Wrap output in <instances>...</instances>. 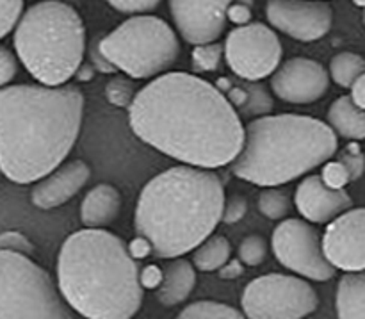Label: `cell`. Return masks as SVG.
<instances>
[{
    "instance_id": "6da1fadb",
    "label": "cell",
    "mask_w": 365,
    "mask_h": 319,
    "mask_svg": "<svg viewBox=\"0 0 365 319\" xmlns=\"http://www.w3.org/2000/svg\"><path fill=\"white\" fill-rule=\"evenodd\" d=\"M128 123L164 156L209 170L234 163L245 145L234 103L212 82L184 71L163 74L139 89Z\"/></svg>"
},
{
    "instance_id": "7a4b0ae2",
    "label": "cell",
    "mask_w": 365,
    "mask_h": 319,
    "mask_svg": "<svg viewBox=\"0 0 365 319\" xmlns=\"http://www.w3.org/2000/svg\"><path fill=\"white\" fill-rule=\"evenodd\" d=\"M84 93L73 84L0 88V171L34 184L64 163L77 143Z\"/></svg>"
},
{
    "instance_id": "3957f363",
    "label": "cell",
    "mask_w": 365,
    "mask_h": 319,
    "mask_svg": "<svg viewBox=\"0 0 365 319\" xmlns=\"http://www.w3.org/2000/svg\"><path fill=\"white\" fill-rule=\"evenodd\" d=\"M223 181L209 168L180 164L153 177L139 193L135 234L148 238L153 255L177 259L195 252L223 221Z\"/></svg>"
},
{
    "instance_id": "277c9868",
    "label": "cell",
    "mask_w": 365,
    "mask_h": 319,
    "mask_svg": "<svg viewBox=\"0 0 365 319\" xmlns=\"http://www.w3.org/2000/svg\"><path fill=\"white\" fill-rule=\"evenodd\" d=\"M57 285L73 313L89 319H130L143 305L139 266L127 245L103 228H84L64 239Z\"/></svg>"
},
{
    "instance_id": "5b68a950",
    "label": "cell",
    "mask_w": 365,
    "mask_h": 319,
    "mask_svg": "<svg viewBox=\"0 0 365 319\" xmlns=\"http://www.w3.org/2000/svg\"><path fill=\"white\" fill-rule=\"evenodd\" d=\"M339 148L330 123L305 114H269L245 127V145L232 163L237 178L277 188L323 166Z\"/></svg>"
},
{
    "instance_id": "8992f818",
    "label": "cell",
    "mask_w": 365,
    "mask_h": 319,
    "mask_svg": "<svg viewBox=\"0 0 365 319\" xmlns=\"http://www.w3.org/2000/svg\"><path fill=\"white\" fill-rule=\"evenodd\" d=\"M13 41L18 59L39 84L63 86L84 61V21L70 4L43 0L21 14Z\"/></svg>"
},
{
    "instance_id": "52a82bcc",
    "label": "cell",
    "mask_w": 365,
    "mask_h": 319,
    "mask_svg": "<svg viewBox=\"0 0 365 319\" xmlns=\"http://www.w3.org/2000/svg\"><path fill=\"white\" fill-rule=\"evenodd\" d=\"M100 52L130 79L159 77L177 63L180 41L163 18L135 14L98 41Z\"/></svg>"
},
{
    "instance_id": "ba28073f",
    "label": "cell",
    "mask_w": 365,
    "mask_h": 319,
    "mask_svg": "<svg viewBox=\"0 0 365 319\" xmlns=\"http://www.w3.org/2000/svg\"><path fill=\"white\" fill-rule=\"evenodd\" d=\"M73 309L48 271L29 255L0 250V319H70Z\"/></svg>"
},
{
    "instance_id": "9c48e42d",
    "label": "cell",
    "mask_w": 365,
    "mask_h": 319,
    "mask_svg": "<svg viewBox=\"0 0 365 319\" xmlns=\"http://www.w3.org/2000/svg\"><path fill=\"white\" fill-rule=\"evenodd\" d=\"M319 296L307 280L269 273L250 282L242 291V313L250 319H302L317 310Z\"/></svg>"
},
{
    "instance_id": "30bf717a",
    "label": "cell",
    "mask_w": 365,
    "mask_h": 319,
    "mask_svg": "<svg viewBox=\"0 0 365 319\" xmlns=\"http://www.w3.org/2000/svg\"><path fill=\"white\" fill-rule=\"evenodd\" d=\"M271 246L278 263L299 277L314 282H328L335 277L337 268L324 255L323 239L310 221L284 220L274 228Z\"/></svg>"
},
{
    "instance_id": "8fae6325",
    "label": "cell",
    "mask_w": 365,
    "mask_h": 319,
    "mask_svg": "<svg viewBox=\"0 0 365 319\" xmlns=\"http://www.w3.org/2000/svg\"><path fill=\"white\" fill-rule=\"evenodd\" d=\"M223 45L228 68L242 81H262L273 75L284 56L277 32L260 21L235 27Z\"/></svg>"
},
{
    "instance_id": "7c38bea8",
    "label": "cell",
    "mask_w": 365,
    "mask_h": 319,
    "mask_svg": "<svg viewBox=\"0 0 365 319\" xmlns=\"http://www.w3.org/2000/svg\"><path fill=\"white\" fill-rule=\"evenodd\" d=\"M266 18L277 31L310 43L330 32L334 9L327 0H267Z\"/></svg>"
},
{
    "instance_id": "4fadbf2b",
    "label": "cell",
    "mask_w": 365,
    "mask_h": 319,
    "mask_svg": "<svg viewBox=\"0 0 365 319\" xmlns=\"http://www.w3.org/2000/svg\"><path fill=\"white\" fill-rule=\"evenodd\" d=\"M323 250L337 270H365V207L344 211L328 223Z\"/></svg>"
},
{
    "instance_id": "5bb4252c",
    "label": "cell",
    "mask_w": 365,
    "mask_h": 319,
    "mask_svg": "<svg viewBox=\"0 0 365 319\" xmlns=\"http://www.w3.org/2000/svg\"><path fill=\"white\" fill-rule=\"evenodd\" d=\"M330 88V74L317 61L292 57L277 68L271 89L287 103H312L323 98Z\"/></svg>"
},
{
    "instance_id": "9a60e30c",
    "label": "cell",
    "mask_w": 365,
    "mask_h": 319,
    "mask_svg": "<svg viewBox=\"0 0 365 319\" xmlns=\"http://www.w3.org/2000/svg\"><path fill=\"white\" fill-rule=\"evenodd\" d=\"M232 0H170L171 16L182 38L191 45L221 38Z\"/></svg>"
},
{
    "instance_id": "2e32d148",
    "label": "cell",
    "mask_w": 365,
    "mask_h": 319,
    "mask_svg": "<svg viewBox=\"0 0 365 319\" xmlns=\"http://www.w3.org/2000/svg\"><path fill=\"white\" fill-rule=\"evenodd\" d=\"M298 213L310 223H330L331 220L351 209L353 200L344 189H334L321 175H309L303 178L294 193Z\"/></svg>"
},
{
    "instance_id": "e0dca14e",
    "label": "cell",
    "mask_w": 365,
    "mask_h": 319,
    "mask_svg": "<svg viewBox=\"0 0 365 319\" xmlns=\"http://www.w3.org/2000/svg\"><path fill=\"white\" fill-rule=\"evenodd\" d=\"M91 177V170L81 159L63 163L59 168L36 182L31 191V202L38 209L50 211L70 202Z\"/></svg>"
},
{
    "instance_id": "ac0fdd59",
    "label": "cell",
    "mask_w": 365,
    "mask_h": 319,
    "mask_svg": "<svg viewBox=\"0 0 365 319\" xmlns=\"http://www.w3.org/2000/svg\"><path fill=\"white\" fill-rule=\"evenodd\" d=\"M121 211V195L113 184L95 186L81 203V221L89 228H102L118 220Z\"/></svg>"
},
{
    "instance_id": "d6986e66",
    "label": "cell",
    "mask_w": 365,
    "mask_h": 319,
    "mask_svg": "<svg viewBox=\"0 0 365 319\" xmlns=\"http://www.w3.org/2000/svg\"><path fill=\"white\" fill-rule=\"evenodd\" d=\"M196 285V268L189 260L177 257L164 268L163 284L157 288V300L164 307L180 305Z\"/></svg>"
},
{
    "instance_id": "ffe728a7",
    "label": "cell",
    "mask_w": 365,
    "mask_h": 319,
    "mask_svg": "<svg viewBox=\"0 0 365 319\" xmlns=\"http://www.w3.org/2000/svg\"><path fill=\"white\" fill-rule=\"evenodd\" d=\"M328 123L341 138L360 141L365 139V109L353 102L351 95L335 100L328 111Z\"/></svg>"
},
{
    "instance_id": "44dd1931",
    "label": "cell",
    "mask_w": 365,
    "mask_h": 319,
    "mask_svg": "<svg viewBox=\"0 0 365 319\" xmlns=\"http://www.w3.org/2000/svg\"><path fill=\"white\" fill-rule=\"evenodd\" d=\"M335 309L341 319H365V270L348 271L341 278Z\"/></svg>"
},
{
    "instance_id": "7402d4cb",
    "label": "cell",
    "mask_w": 365,
    "mask_h": 319,
    "mask_svg": "<svg viewBox=\"0 0 365 319\" xmlns=\"http://www.w3.org/2000/svg\"><path fill=\"white\" fill-rule=\"evenodd\" d=\"M232 245L225 236H210L192 253V264L198 271L210 273L223 268L230 260Z\"/></svg>"
},
{
    "instance_id": "603a6c76",
    "label": "cell",
    "mask_w": 365,
    "mask_h": 319,
    "mask_svg": "<svg viewBox=\"0 0 365 319\" xmlns=\"http://www.w3.org/2000/svg\"><path fill=\"white\" fill-rule=\"evenodd\" d=\"M365 74V59L355 52H341L331 57L330 77L341 88H351L356 79Z\"/></svg>"
},
{
    "instance_id": "cb8c5ba5",
    "label": "cell",
    "mask_w": 365,
    "mask_h": 319,
    "mask_svg": "<svg viewBox=\"0 0 365 319\" xmlns=\"http://www.w3.org/2000/svg\"><path fill=\"white\" fill-rule=\"evenodd\" d=\"M180 319H239L245 318V313L227 305V303L212 302V300H202L195 302L191 305L184 307L180 314Z\"/></svg>"
},
{
    "instance_id": "d4e9b609",
    "label": "cell",
    "mask_w": 365,
    "mask_h": 319,
    "mask_svg": "<svg viewBox=\"0 0 365 319\" xmlns=\"http://www.w3.org/2000/svg\"><path fill=\"white\" fill-rule=\"evenodd\" d=\"M242 88L246 89V102L239 107L242 114L248 116H266L273 109V96L269 95V89L259 81H245Z\"/></svg>"
},
{
    "instance_id": "484cf974",
    "label": "cell",
    "mask_w": 365,
    "mask_h": 319,
    "mask_svg": "<svg viewBox=\"0 0 365 319\" xmlns=\"http://www.w3.org/2000/svg\"><path fill=\"white\" fill-rule=\"evenodd\" d=\"M259 211L267 220H284L291 213V200L277 188H266L259 195Z\"/></svg>"
},
{
    "instance_id": "4316f807",
    "label": "cell",
    "mask_w": 365,
    "mask_h": 319,
    "mask_svg": "<svg viewBox=\"0 0 365 319\" xmlns=\"http://www.w3.org/2000/svg\"><path fill=\"white\" fill-rule=\"evenodd\" d=\"M225 57V45L221 43H202V45H195L191 56L192 70L196 74H207V71H214L220 68L221 61Z\"/></svg>"
},
{
    "instance_id": "83f0119b",
    "label": "cell",
    "mask_w": 365,
    "mask_h": 319,
    "mask_svg": "<svg viewBox=\"0 0 365 319\" xmlns=\"http://www.w3.org/2000/svg\"><path fill=\"white\" fill-rule=\"evenodd\" d=\"M267 252H269L267 239L260 234L248 236L239 245V259L246 266H260L266 260Z\"/></svg>"
},
{
    "instance_id": "f1b7e54d",
    "label": "cell",
    "mask_w": 365,
    "mask_h": 319,
    "mask_svg": "<svg viewBox=\"0 0 365 319\" xmlns=\"http://www.w3.org/2000/svg\"><path fill=\"white\" fill-rule=\"evenodd\" d=\"M135 89L132 81L125 77H114L113 81L107 82L106 96L113 106L116 107H130L132 100L135 96Z\"/></svg>"
},
{
    "instance_id": "f546056e",
    "label": "cell",
    "mask_w": 365,
    "mask_h": 319,
    "mask_svg": "<svg viewBox=\"0 0 365 319\" xmlns=\"http://www.w3.org/2000/svg\"><path fill=\"white\" fill-rule=\"evenodd\" d=\"M339 161L346 166L351 182L359 181V178L364 175L365 153L362 152V146H360L356 141H351L348 146H344V148L341 150V153H339Z\"/></svg>"
},
{
    "instance_id": "4dcf8cb0",
    "label": "cell",
    "mask_w": 365,
    "mask_h": 319,
    "mask_svg": "<svg viewBox=\"0 0 365 319\" xmlns=\"http://www.w3.org/2000/svg\"><path fill=\"white\" fill-rule=\"evenodd\" d=\"M24 14V0H0V39L16 29Z\"/></svg>"
},
{
    "instance_id": "1f68e13d",
    "label": "cell",
    "mask_w": 365,
    "mask_h": 319,
    "mask_svg": "<svg viewBox=\"0 0 365 319\" xmlns=\"http://www.w3.org/2000/svg\"><path fill=\"white\" fill-rule=\"evenodd\" d=\"M321 177L334 189H344L351 182L348 170H346V166L339 159L327 161L323 166V171H321Z\"/></svg>"
},
{
    "instance_id": "d6a6232c",
    "label": "cell",
    "mask_w": 365,
    "mask_h": 319,
    "mask_svg": "<svg viewBox=\"0 0 365 319\" xmlns=\"http://www.w3.org/2000/svg\"><path fill=\"white\" fill-rule=\"evenodd\" d=\"M0 250H11V252H20L25 253V255H31L34 252V245L21 232L6 231L0 232Z\"/></svg>"
},
{
    "instance_id": "836d02e7",
    "label": "cell",
    "mask_w": 365,
    "mask_h": 319,
    "mask_svg": "<svg viewBox=\"0 0 365 319\" xmlns=\"http://www.w3.org/2000/svg\"><path fill=\"white\" fill-rule=\"evenodd\" d=\"M248 213V200L242 195H232L230 198L225 200L223 209V223L235 225L242 220Z\"/></svg>"
},
{
    "instance_id": "e575fe53",
    "label": "cell",
    "mask_w": 365,
    "mask_h": 319,
    "mask_svg": "<svg viewBox=\"0 0 365 319\" xmlns=\"http://www.w3.org/2000/svg\"><path fill=\"white\" fill-rule=\"evenodd\" d=\"M109 6L125 14H138V13H148V11L155 9L160 4V0H107Z\"/></svg>"
},
{
    "instance_id": "d590c367",
    "label": "cell",
    "mask_w": 365,
    "mask_h": 319,
    "mask_svg": "<svg viewBox=\"0 0 365 319\" xmlns=\"http://www.w3.org/2000/svg\"><path fill=\"white\" fill-rule=\"evenodd\" d=\"M18 56H14L9 49L0 45V88L9 84L18 74Z\"/></svg>"
},
{
    "instance_id": "8d00e7d4",
    "label": "cell",
    "mask_w": 365,
    "mask_h": 319,
    "mask_svg": "<svg viewBox=\"0 0 365 319\" xmlns=\"http://www.w3.org/2000/svg\"><path fill=\"white\" fill-rule=\"evenodd\" d=\"M164 278V270H160L155 264H148L143 270H139V280H141V285L145 289H150V291H157L160 284H163Z\"/></svg>"
},
{
    "instance_id": "74e56055",
    "label": "cell",
    "mask_w": 365,
    "mask_h": 319,
    "mask_svg": "<svg viewBox=\"0 0 365 319\" xmlns=\"http://www.w3.org/2000/svg\"><path fill=\"white\" fill-rule=\"evenodd\" d=\"M127 248H128V252H130V255L134 257L135 260L146 259V257L153 255L152 241H150L148 238H145V236H141V234H135V238L132 239L130 243H128Z\"/></svg>"
},
{
    "instance_id": "f35d334b",
    "label": "cell",
    "mask_w": 365,
    "mask_h": 319,
    "mask_svg": "<svg viewBox=\"0 0 365 319\" xmlns=\"http://www.w3.org/2000/svg\"><path fill=\"white\" fill-rule=\"evenodd\" d=\"M217 273H220V277L223 278V280H234V278H239L242 273H245V268H242L241 259L239 260L230 259L223 268L217 270Z\"/></svg>"
},
{
    "instance_id": "ab89813d",
    "label": "cell",
    "mask_w": 365,
    "mask_h": 319,
    "mask_svg": "<svg viewBox=\"0 0 365 319\" xmlns=\"http://www.w3.org/2000/svg\"><path fill=\"white\" fill-rule=\"evenodd\" d=\"M91 61H93V64H95L96 70L103 71V74H110V71L116 70V68H114L113 64H110L109 61L106 59V56H103V54L100 52L98 43H95V46H93V50H91Z\"/></svg>"
},
{
    "instance_id": "60d3db41",
    "label": "cell",
    "mask_w": 365,
    "mask_h": 319,
    "mask_svg": "<svg viewBox=\"0 0 365 319\" xmlns=\"http://www.w3.org/2000/svg\"><path fill=\"white\" fill-rule=\"evenodd\" d=\"M351 98L356 106L365 109V74L360 75L355 84L351 86Z\"/></svg>"
},
{
    "instance_id": "b9f144b4",
    "label": "cell",
    "mask_w": 365,
    "mask_h": 319,
    "mask_svg": "<svg viewBox=\"0 0 365 319\" xmlns=\"http://www.w3.org/2000/svg\"><path fill=\"white\" fill-rule=\"evenodd\" d=\"M250 9L245 6H230V9H228V18H230L232 21H235L237 25H245L248 24L250 20Z\"/></svg>"
},
{
    "instance_id": "7bdbcfd3",
    "label": "cell",
    "mask_w": 365,
    "mask_h": 319,
    "mask_svg": "<svg viewBox=\"0 0 365 319\" xmlns=\"http://www.w3.org/2000/svg\"><path fill=\"white\" fill-rule=\"evenodd\" d=\"M75 75H78V79H81V81H88V79L93 77V66H89V64H84V66L78 68L77 74H75Z\"/></svg>"
},
{
    "instance_id": "ee69618b",
    "label": "cell",
    "mask_w": 365,
    "mask_h": 319,
    "mask_svg": "<svg viewBox=\"0 0 365 319\" xmlns=\"http://www.w3.org/2000/svg\"><path fill=\"white\" fill-rule=\"evenodd\" d=\"M356 4H359V6H364L365 7V0H355Z\"/></svg>"
},
{
    "instance_id": "f6af8a7d",
    "label": "cell",
    "mask_w": 365,
    "mask_h": 319,
    "mask_svg": "<svg viewBox=\"0 0 365 319\" xmlns=\"http://www.w3.org/2000/svg\"><path fill=\"white\" fill-rule=\"evenodd\" d=\"M364 24H365V11H364Z\"/></svg>"
},
{
    "instance_id": "bcb514c9",
    "label": "cell",
    "mask_w": 365,
    "mask_h": 319,
    "mask_svg": "<svg viewBox=\"0 0 365 319\" xmlns=\"http://www.w3.org/2000/svg\"><path fill=\"white\" fill-rule=\"evenodd\" d=\"M0 173H2V171H0Z\"/></svg>"
}]
</instances>
